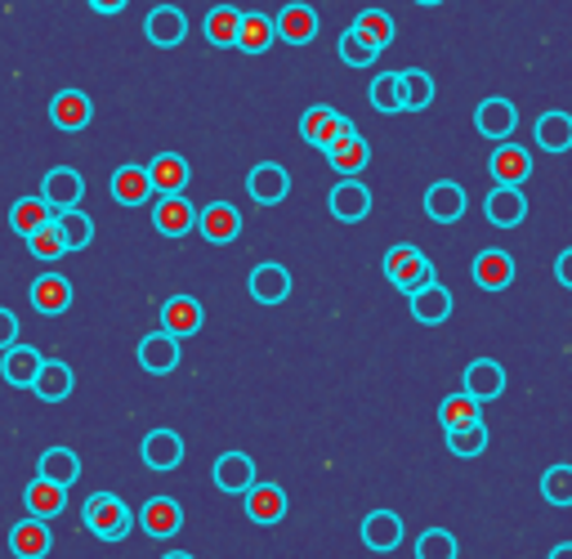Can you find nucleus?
Returning a JSON list of instances; mask_svg holds the SVG:
<instances>
[{
    "label": "nucleus",
    "mask_w": 572,
    "mask_h": 559,
    "mask_svg": "<svg viewBox=\"0 0 572 559\" xmlns=\"http://www.w3.org/2000/svg\"><path fill=\"white\" fill-rule=\"evenodd\" d=\"M40 198L55 206V215H59V211H76L81 198H85V179H81V170H72V166L45 170V179H40Z\"/></svg>",
    "instance_id": "39448f33"
},
{
    "label": "nucleus",
    "mask_w": 572,
    "mask_h": 559,
    "mask_svg": "<svg viewBox=\"0 0 572 559\" xmlns=\"http://www.w3.org/2000/svg\"><path fill=\"white\" fill-rule=\"evenodd\" d=\"M416 5H443V0H416Z\"/></svg>",
    "instance_id": "4d7b16f0"
},
{
    "label": "nucleus",
    "mask_w": 572,
    "mask_h": 559,
    "mask_svg": "<svg viewBox=\"0 0 572 559\" xmlns=\"http://www.w3.org/2000/svg\"><path fill=\"white\" fill-rule=\"evenodd\" d=\"M555 277H559V283L572 292V247L568 251H559V260H555Z\"/></svg>",
    "instance_id": "603ef678"
},
{
    "label": "nucleus",
    "mask_w": 572,
    "mask_h": 559,
    "mask_svg": "<svg viewBox=\"0 0 572 559\" xmlns=\"http://www.w3.org/2000/svg\"><path fill=\"white\" fill-rule=\"evenodd\" d=\"M50 121L59 130H85L94 121V104L90 95H81V90H59V95L50 99Z\"/></svg>",
    "instance_id": "cd10ccee"
},
{
    "label": "nucleus",
    "mask_w": 572,
    "mask_h": 559,
    "mask_svg": "<svg viewBox=\"0 0 572 559\" xmlns=\"http://www.w3.org/2000/svg\"><path fill=\"white\" fill-rule=\"evenodd\" d=\"M541 497L550 506H572V465H550L541 475Z\"/></svg>",
    "instance_id": "09e8293b"
},
{
    "label": "nucleus",
    "mask_w": 572,
    "mask_h": 559,
    "mask_svg": "<svg viewBox=\"0 0 572 559\" xmlns=\"http://www.w3.org/2000/svg\"><path fill=\"white\" fill-rule=\"evenodd\" d=\"M336 55H341V63H349V68H367V63H376V59H380V50H376V45H371V40H367L358 27L341 32Z\"/></svg>",
    "instance_id": "c03bdc74"
},
{
    "label": "nucleus",
    "mask_w": 572,
    "mask_h": 559,
    "mask_svg": "<svg viewBox=\"0 0 572 559\" xmlns=\"http://www.w3.org/2000/svg\"><path fill=\"white\" fill-rule=\"evenodd\" d=\"M45 224H55V206L45 198H19L10 206V228L19 233V238H32V233H40Z\"/></svg>",
    "instance_id": "f704fd0d"
},
{
    "label": "nucleus",
    "mask_w": 572,
    "mask_h": 559,
    "mask_svg": "<svg viewBox=\"0 0 572 559\" xmlns=\"http://www.w3.org/2000/svg\"><path fill=\"white\" fill-rule=\"evenodd\" d=\"M139 362H143V371H153V377H166V371L179 367V341L170 332H148L139 341Z\"/></svg>",
    "instance_id": "a878e982"
},
{
    "label": "nucleus",
    "mask_w": 572,
    "mask_h": 559,
    "mask_svg": "<svg viewBox=\"0 0 572 559\" xmlns=\"http://www.w3.org/2000/svg\"><path fill=\"white\" fill-rule=\"evenodd\" d=\"M465 394L479 399V403H492L505 394V367L497 358H474L465 367Z\"/></svg>",
    "instance_id": "f3484780"
},
{
    "label": "nucleus",
    "mask_w": 572,
    "mask_h": 559,
    "mask_svg": "<svg viewBox=\"0 0 572 559\" xmlns=\"http://www.w3.org/2000/svg\"><path fill=\"white\" fill-rule=\"evenodd\" d=\"M215 488L228 492V497H247L260 479H255V461L247 452H219L215 456V471H211Z\"/></svg>",
    "instance_id": "20e7f679"
},
{
    "label": "nucleus",
    "mask_w": 572,
    "mask_h": 559,
    "mask_svg": "<svg viewBox=\"0 0 572 559\" xmlns=\"http://www.w3.org/2000/svg\"><path fill=\"white\" fill-rule=\"evenodd\" d=\"M403 104H407V112H425L434 104V76L420 68H407L403 72Z\"/></svg>",
    "instance_id": "37998d69"
},
{
    "label": "nucleus",
    "mask_w": 572,
    "mask_h": 559,
    "mask_svg": "<svg viewBox=\"0 0 572 559\" xmlns=\"http://www.w3.org/2000/svg\"><path fill=\"white\" fill-rule=\"evenodd\" d=\"M162 559H198V555H188V550H170V555H162Z\"/></svg>",
    "instance_id": "6e6d98bb"
},
{
    "label": "nucleus",
    "mask_w": 572,
    "mask_h": 559,
    "mask_svg": "<svg viewBox=\"0 0 572 559\" xmlns=\"http://www.w3.org/2000/svg\"><path fill=\"white\" fill-rule=\"evenodd\" d=\"M90 10H99V14H121L126 0H90Z\"/></svg>",
    "instance_id": "864d4df0"
},
{
    "label": "nucleus",
    "mask_w": 572,
    "mask_h": 559,
    "mask_svg": "<svg viewBox=\"0 0 572 559\" xmlns=\"http://www.w3.org/2000/svg\"><path fill=\"white\" fill-rule=\"evenodd\" d=\"M108 193H112V202H117V206H143V202H148L157 189H153V175H148V166H134V162H126V166H117V170H112Z\"/></svg>",
    "instance_id": "6e6552de"
},
{
    "label": "nucleus",
    "mask_w": 572,
    "mask_h": 559,
    "mask_svg": "<svg viewBox=\"0 0 572 559\" xmlns=\"http://www.w3.org/2000/svg\"><path fill=\"white\" fill-rule=\"evenodd\" d=\"M40 349H27V345H14L5 349V358H0V377H5V385H19V390H32L36 377H40Z\"/></svg>",
    "instance_id": "bb28decb"
},
{
    "label": "nucleus",
    "mask_w": 572,
    "mask_h": 559,
    "mask_svg": "<svg viewBox=\"0 0 572 559\" xmlns=\"http://www.w3.org/2000/svg\"><path fill=\"white\" fill-rule=\"evenodd\" d=\"M23 506H27L32 520H45V524H50V520H59L63 510H68V488H59V484H50V479L36 475V479L27 484V492H23Z\"/></svg>",
    "instance_id": "6ab92c4d"
},
{
    "label": "nucleus",
    "mask_w": 572,
    "mask_h": 559,
    "mask_svg": "<svg viewBox=\"0 0 572 559\" xmlns=\"http://www.w3.org/2000/svg\"><path fill=\"white\" fill-rule=\"evenodd\" d=\"M533 175V153L519 144H497L492 153V179L501 189H523V179Z\"/></svg>",
    "instance_id": "412c9836"
},
{
    "label": "nucleus",
    "mask_w": 572,
    "mask_h": 559,
    "mask_svg": "<svg viewBox=\"0 0 572 559\" xmlns=\"http://www.w3.org/2000/svg\"><path fill=\"white\" fill-rule=\"evenodd\" d=\"M68 305H72V283L63 273H40L32 283V309L36 313L59 318V313H68Z\"/></svg>",
    "instance_id": "aec40b11"
},
{
    "label": "nucleus",
    "mask_w": 572,
    "mask_h": 559,
    "mask_svg": "<svg viewBox=\"0 0 572 559\" xmlns=\"http://www.w3.org/2000/svg\"><path fill=\"white\" fill-rule=\"evenodd\" d=\"M469 277H474V287H484V292H505L514 283V255L510 251H479L469 264Z\"/></svg>",
    "instance_id": "2eb2a0df"
},
{
    "label": "nucleus",
    "mask_w": 572,
    "mask_h": 559,
    "mask_svg": "<svg viewBox=\"0 0 572 559\" xmlns=\"http://www.w3.org/2000/svg\"><path fill=\"white\" fill-rule=\"evenodd\" d=\"M198 233L206 242H215V247H228V242L242 238V211L228 206V202H211L198 215Z\"/></svg>",
    "instance_id": "423d86ee"
},
{
    "label": "nucleus",
    "mask_w": 572,
    "mask_h": 559,
    "mask_svg": "<svg viewBox=\"0 0 572 559\" xmlns=\"http://www.w3.org/2000/svg\"><path fill=\"white\" fill-rule=\"evenodd\" d=\"M273 40H277V27H273L264 14H242V32H237V50H247V55H264Z\"/></svg>",
    "instance_id": "a19ab883"
},
{
    "label": "nucleus",
    "mask_w": 572,
    "mask_h": 559,
    "mask_svg": "<svg viewBox=\"0 0 572 559\" xmlns=\"http://www.w3.org/2000/svg\"><path fill=\"white\" fill-rule=\"evenodd\" d=\"M139 528L148 537H157V542L175 537L183 528V506L175 497H148V501H143V510H139Z\"/></svg>",
    "instance_id": "ddd939ff"
},
{
    "label": "nucleus",
    "mask_w": 572,
    "mask_h": 559,
    "mask_svg": "<svg viewBox=\"0 0 572 559\" xmlns=\"http://www.w3.org/2000/svg\"><path fill=\"white\" fill-rule=\"evenodd\" d=\"M81 524L99 542H121L134 528V510L117 492H90L81 506Z\"/></svg>",
    "instance_id": "f257e3e1"
},
{
    "label": "nucleus",
    "mask_w": 572,
    "mask_h": 559,
    "mask_svg": "<svg viewBox=\"0 0 572 559\" xmlns=\"http://www.w3.org/2000/svg\"><path fill=\"white\" fill-rule=\"evenodd\" d=\"M198 206L188 202L183 193L179 198H157V206H153V224H157V233L162 238H188V233L198 228Z\"/></svg>",
    "instance_id": "9b49d317"
},
{
    "label": "nucleus",
    "mask_w": 572,
    "mask_h": 559,
    "mask_svg": "<svg viewBox=\"0 0 572 559\" xmlns=\"http://www.w3.org/2000/svg\"><path fill=\"white\" fill-rule=\"evenodd\" d=\"M537 148H546V153L572 148V117L568 112H541L537 117Z\"/></svg>",
    "instance_id": "4c0bfd02"
},
{
    "label": "nucleus",
    "mask_w": 572,
    "mask_h": 559,
    "mask_svg": "<svg viewBox=\"0 0 572 559\" xmlns=\"http://www.w3.org/2000/svg\"><path fill=\"white\" fill-rule=\"evenodd\" d=\"M237 32H242V10L215 5V10L206 14V40L219 45V50H233V45H237Z\"/></svg>",
    "instance_id": "58836bf2"
},
{
    "label": "nucleus",
    "mask_w": 572,
    "mask_h": 559,
    "mask_svg": "<svg viewBox=\"0 0 572 559\" xmlns=\"http://www.w3.org/2000/svg\"><path fill=\"white\" fill-rule=\"evenodd\" d=\"M143 465L148 471H179V461H183V439L175 430H148L143 435Z\"/></svg>",
    "instance_id": "5701e85b"
},
{
    "label": "nucleus",
    "mask_w": 572,
    "mask_h": 559,
    "mask_svg": "<svg viewBox=\"0 0 572 559\" xmlns=\"http://www.w3.org/2000/svg\"><path fill=\"white\" fill-rule=\"evenodd\" d=\"M514 126H519V112H514V104H510V99H501V95H492V99H484L479 108H474V130H479L484 139H497V144H510Z\"/></svg>",
    "instance_id": "f8f14e48"
},
{
    "label": "nucleus",
    "mask_w": 572,
    "mask_h": 559,
    "mask_svg": "<svg viewBox=\"0 0 572 559\" xmlns=\"http://www.w3.org/2000/svg\"><path fill=\"white\" fill-rule=\"evenodd\" d=\"M358 126L345 117V112H336V108H326V104H313V108H305V117H300V134H305V144H313V148H322V153H331L341 144L345 134H354Z\"/></svg>",
    "instance_id": "7ed1b4c3"
},
{
    "label": "nucleus",
    "mask_w": 572,
    "mask_h": 559,
    "mask_svg": "<svg viewBox=\"0 0 572 559\" xmlns=\"http://www.w3.org/2000/svg\"><path fill=\"white\" fill-rule=\"evenodd\" d=\"M407 305H412V318L420 322V328H439V322H448L452 318V292L443 287V283H429L425 292H416V296H407Z\"/></svg>",
    "instance_id": "4be33fe9"
},
{
    "label": "nucleus",
    "mask_w": 572,
    "mask_h": 559,
    "mask_svg": "<svg viewBox=\"0 0 572 559\" xmlns=\"http://www.w3.org/2000/svg\"><path fill=\"white\" fill-rule=\"evenodd\" d=\"M362 546L367 550H376V555H390V550H398L403 546V537H407V528H403V520L394 515V510H371V515H362Z\"/></svg>",
    "instance_id": "0eeeda50"
},
{
    "label": "nucleus",
    "mask_w": 572,
    "mask_h": 559,
    "mask_svg": "<svg viewBox=\"0 0 572 559\" xmlns=\"http://www.w3.org/2000/svg\"><path fill=\"white\" fill-rule=\"evenodd\" d=\"M385 277L403 292V296H416V292H425L429 283H434V264H429V255L425 251H416V247H390L385 251Z\"/></svg>",
    "instance_id": "f03ea898"
},
{
    "label": "nucleus",
    "mask_w": 572,
    "mask_h": 559,
    "mask_svg": "<svg viewBox=\"0 0 572 559\" xmlns=\"http://www.w3.org/2000/svg\"><path fill=\"white\" fill-rule=\"evenodd\" d=\"M251 296L260 305H282L286 296H291V273H286L282 264H255L251 269Z\"/></svg>",
    "instance_id": "2f4dec72"
},
{
    "label": "nucleus",
    "mask_w": 572,
    "mask_h": 559,
    "mask_svg": "<svg viewBox=\"0 0 572 559\" xmlns=\"http://www.w3.org/2000/svg\"><path fill=\"white\" fill-rule=\"evenodd\" d=\"M55 224H59V233H63V247H68V251H85V247L94 242V219H90L81 206H76V211H59Z\"/></svg>",
    "instance_id": "79ce46f5"
},
{
    "label": "nucleus",
    "mask_w": 572,
    "mask_h": 559,
    "mask_svg": "<svg viewBox=\"0 0 572 559\" xmlns=\"http://www.w3.org/2000/svg\"><path fill=\"white\" fill-rule=\"evenodd\" d=\"M36 475L50 479V484H59V488H72V484L81 479V456H76L72 448H45Z\"/></svg>",
    "instance_id": "473e14b6"
},
{
    "label": "nucleus",
    "mask_w": 572,
    "mask_h": 559,
    "mask_svg": "<svg viewBox=\"0 0 572 559\" xmlns=\"http://www.w3.org/2000/svg\"><path fill=\"white\" fill-rule=\"evenodd\" d=\"M488 219L497 224V228H519L523 219H528V198H523V189H492V198H488Z\"/></svg>",
    "instance_id": "72a5a7b5"
},
{
    "label": "nucleus",
    "mask_w": 572,
    "mask_h": 559,
    "mask_svg": "<svg viewBox=\"0 0 572 559\" xmlns=\"http://www.w3.org/2000/svg\"><path fill=\"white\" fill-rule=\"evenodd\" d=\"M247 193H251L260 206H277L286 193H291V175H286L277 162H260V166H251V175H247Z\"/></svg>",
    "instance_id": "a211bd4d"
},
{
    "label": "nucleus",
    "mask_w": 572,
    "mask_h": 559,
    "mask_svg": "<svg viewBox=\"0 0 572 559\" xmlns=\"http://www.w3.org/2000/svg\"><path fill=\"white\" fill-rule=\"evenodd\" d=\"M242 506H247V520H251V524L273 528V524L286 520V488H282V484H255V488L242 497Z\"/></svg>",
    "instance_id": "4468645a"
},
{
    "label": "nucleus",
    "mask_w": 572,
    "mask_h": 559,
    "mask_svg": "<svg viewBox=\"0 0 572 559\" xmlns=\"http://www.w3.org/2000/svg\"><path fill=\"white\" fill-rule=\"evenodd\" d=\"M143 32H148L153 45L170 50V45H179V40L188 36V19H183V10H175V5H157L148 19H143Z\"/></svg>",
    "instance_id": "c756f323"
},
{
    "label": "nucleus",
    "mask_w": 572,
    "mask_h": 559,
    "mask_svg": "<svg viewBox=\"0 0 572 559\" xmlns=\"http://www.w3.org/2000/svg\"><path fill=\"white\" fill-rule=\"evenodd\" d=\"M326 162H331V170H341V179H358V170H367V162H371V144L354 130L326 153Z\"/></svg>",
    "instance_id": "7c9ffc66"
},
{
    "label": "nucleus",
    "mask_w": 572,
    "mask_h": 559,
    "mask_svg": "<svg viewBox=\"0 0 572 559\" xmlns=\"http://www.w3.org/2000/svg\"><path fill=\"white\" fill-rule=\"evenodd\" d=\"M273 27H277V36L286 40V45H309L313 36H318V10L313 5H286L277 19H273Z\"/></svg>",
    "instance_id": "c85d7f7f"
},
{
    "label": "nucleus",
    "mask_w": 572,
    "mask_h": 559,
    "mask_svg": "<svg viewBox=\"0 0 572 559\" xmlns=\"http://www.w3.org/2000/svg\"><path fill=\"white\" fill-rule=\"evenodd\" d=\"M148 175H153L157 198H179L188 189V179H193V170H188V162L179 153H157L148 162Z\"/></svg>",
    "instance_id": "b1692460"
},
{
    "label": "nucleus",
    "mask_w": 572,
    "mask_h": 559,
    "mask_svg": "<svg viewBox=\"0 0 572 559\" xmlns=\"http://www.w3.org/2000/svg\"><path fill=\"white\" fill-rule=\"evenodd\" d=\"M19 345V313L0 305V349H14Z\"/></svg>",
    "instance_id": "3c124183"
},
{
    "label": "nucleus",
    "mask_w": 572,
    "mask_h": 559,
    "mask_svg": "<svg viewBox=\"0 0 572 559\" xmlns=\"http://www.w3.org/2000/svg\"><path fill=\"white\" fill-rule=\"evenodd\" d=\"M354 27H358V32L376 45V50H385V45L394 40V32H398V27H394V19H390L385 10H362V14L354 19Z\"/></svg>",
    "instance_id": "49530a36"
},
{
    "label": "nucleus",
    "mask_w": 572,
    "mask_h": 559,
    "mask_svg": "<svg viewBox=\"0 0 572 559\" xmlns=\"http://www.w3.org/2000/svg\"><path fill=\"white\" fill-rule=\"evenodd\" d=\"M326 206H331V215H336L341 224H358V219L371 215V189L362 179H341L336 189L326 193Z\"/></svg>",
    "instance_id": "9d476101"
},
{
    "label": "nucleus",
    "mask_w": 572,
    "mask_h": 559,
    "mask_svg": "<svg viewBox=\"0 0 572 559\" xmlns=\"http://www.w3.org/2000/svg\"><path fill=\"white\" fill-rule=\"evenodd\" d=\"M488 443H492V435H488L484 421H474V426H465V430H448V448H452V456H484Z\"/></svg>",
    "instance_id": "a18cd8bd"
},
{
    "label": "nucleus",
    "mask_w": 572,
    "mask_h": 559,
    "mask_svg": "<svg viewBox=\"0 0 572 559\" xmlns=\"http://www.w3.org/2000/svg\"><path fill=\"white\" fill-rule=\"evenodd\" d=\"M10 550L19 555V559H45L55 550V533L45 528V520H19L14 528H10Z\"/></svg>",
    "instance_id": "393cba45"
},
{
    "label": "nucleus",
    "mask_w": 572,
    "mask_h": 559,
    "mask_svg": "<svg viewBox=\"0 0 572 559\" xmlns=\"http://www.w3.org/2000/svg\"><path fill=\"white\" fill-rule=\"evenodd\" d=\"M367 104H371L376 112H385V117L407 112V104H403V72H380V76L371 81V90H367Z\"/></svg>",
    "instance_id": "c9c22d12"
},
{
    "label": "nucleus",
    "mask_w": 572,
    "mask_h": 559,
    "mask_svg": "<svg viewBox=\"0 0 572 559\" xmlns=\"http://www.w3.org/2000/svg\"><path fill=\"white\" fill-rule=\"evenodd\" d=\"M546 559H572V542H559V546H555Z\"/></svg>",
    "instance_id": "5fc2aeb1"
},
{
    "label": "nucleus",
    "mask_w": 572,
    "mask_h": 559,
    "mask_svg": "<svg viewBox=\"0 0 572 559\" xmlns=\"http://www.w3.org/2000/svg\"><path fill=\"white\" fill-rule=\"evenodd\" d=\"M27 251H32L36 260H45V264H55L59 255H68V247H63V233H59V224H45L40 233H32V238H27Z\"/></svg>",
    "instance_id": "8fccbe9b"
},
{
    "label": "nucleus",
    "mask_w": 572,
    "mask_h": 559,
    "mask_svg": "<svg viewBox=\"0 0 572 559\" xmlns=\"http://www.w3.org/2000/svg\"><path fill=\"white\" fill-rule=\"evenodd\" d=\"M456 555H461V546L448 528H425L416 537V559H456Z\"/></svg>",
    "instance_id": "de8ad7c7"
},
{
    "label": "nucleus",
    "mask_w": 572,
    "mask_h": 559,
    "mask_svg": "<svg viewBox=\"0 0 572 559\" xmlns=\"http://www.w3.org/2000/svg\"><path fill=\"white\" fill-rule=\"evenodd\" d=\"M479 399H469L465 390L461 394H452V399H443L439 403V421H443V435L448 430H465V426H474V421H484V416H479Z\"/></svg>",
    "instance_id": "ea45409f"
},
{
    "label": "nucleus",
    "mask_w": 572,
    "mask_h": 559,
    "mask_svg": "<svg viewBox=\"0 0 572 559\" xmlns=\"http://www.w3.org/2000/svg\"><path fill=\"white\" fill-rule=\"evenodd\" d=\"M202 322H206V309H202L198 296H170V300L162 305V332H170L175 341L198 336Z\"/></svg>",
    "instance_id": "1a4fd4ad"
},
{
    "label": "nucleus",
    "mask_w": 572,
    "mask_h": 559,
    "mask_svg": "<svg viewBox=\"0 0 572 559\" xmlns=\"http://www.w3.org/2000/svg\"><path fill=\"white\" fill-rule=\"evenodd\" d=\"M425 215L434 224H456L465 215V189L456 179H439L425 189Z\"/></svg>",
    "instance_id": "dca6fc26"
},
{
    "label": "nucleus",
    "mask_w": 572,
    "mask_h": 559,
    "mask_svg": "<svg viewBox=\"0 0 572 559\" xmlns=\"http://www.w3.org/2000/svg\"><path fill=\"white\" fill-rule=\"evenodd\" d=\"M32 390H36L40 403H63L72 394V367L59 362V358H45V367H40V377H36Z\"/></svg>",
    "instance_id": "e433bc0d"
}]
</instances>
